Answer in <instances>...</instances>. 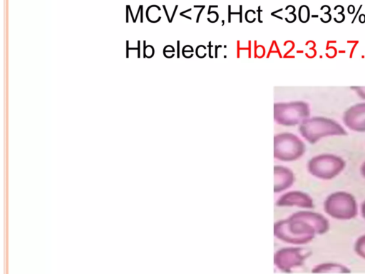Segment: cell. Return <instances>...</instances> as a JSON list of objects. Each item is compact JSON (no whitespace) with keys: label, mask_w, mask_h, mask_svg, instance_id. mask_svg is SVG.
<instances>
[{"label":"cell","mask_w":365,"mask_h":274,"mask_svg":"<svg viewBox=\"0 0 365 274\" xmlns=\"http://www.w3.org/2000/svg\"><path fill=\"white\" fill-rule=\"evenodd\" d=\"M301 134L310 143L328 136H345L346 130L336 121L325 117L305 119L299 128Z\"/></svg>","instance_id":"cell-1"},{"label":"cell","mask_w":365,"mask_h":274,"mask_svg":"<svg viewBox=\"0 0 365 274\" xmlns=\"http://www.w3.org/2000/svg\"><path fill=\"white\" fill-rule=\"evenodd\" d=\"M324 209L329 216L338 220H350L358 213L355 198L344 191L330 194L324 201Z\"/></svg>","instance_id":"cell-2"},{"label":"cell","mask_w":365,"mask_h":274,"mask_svg":"<svg viewBox=\"0 0 365 274\" xmlns=\"http://www.w3.org/2000/svg\"><path fill=\"white\" fill-rule=\"evenodd\" d=\"M343 158L333 154H320L313 157L308 163V171L314 176L330 180L337 176L345 168Z\"/></svg>","instance_id":"cell-3"},{"label":"cell","mask_w":365,"mask_h":274,"mask_svg":"<svg viewBox=\"0 0 365 274\" xmlns=\"http://www.w3.org/2000/svg\"><path fill=\"white\" fill-rule=\"evenodd\" d=\"M281 113V121L287 125H294L309 116V106L306 102L296 101L276 105Z\"/></svg>","instance_id":"cell-4"},{"label":"cell","mask_w":365,"mask_h":274,"mask_svg":"<svg viewBox=\"0 0 365 274\" xmlns=\"http://www.w3.org/2000/svg\"><path fill=\"white\" fill-rule=\"evenodd\" d=\"M343 121L352 131L365 132V103L349 107L344 113Z\"/></svg>","instance_id":"cell-5"},{"label":"cell","mask_w":365,"mask_h":274,"mask_svg":"<svg viewBox=\"0 0 365 274\" xmlns=\"http://www.w3.org/2000/svg\"><path fill=\"white\" fill-rule=\"evenodd\" d=\"M295 215L308 223L316 231L317 234L322 235L329 229V220L322 214L313 212H299Z\"/></svg>","instance_id":"cell-6"},{"label":"cell","mask_w":365,"mask_h":274,"mask_svg":"<svg viewBox=\"0 0 365 274\" xmlns=\"http://www.w3.org/2000/svg\"><path fill=\"white\" fill-rule=\"evenodd\" d=\"M286 202L288 204H294L304 208H312L314 207L312 198L309 195L299 192L288 195Z\"/></svg>","instance_id":"cell-7"},{"label":"cell","mask_w":365,"mask_h":274,"mask_svg":"<svg viewBox=\"0 0 365 274\" xmlns=\"http://www.w3.org/2000/svg\"><path fill=\"white\" fill-rule=\"evenodd\" d=\"M312 272L317 273H349L350 270L346 266L341 264L334 263H327L317 265L313 268Z\"/></svg>","instance_id":"cell-8"},{"label":"cell","mask_w":365,"mask_h":274,"mask_svg":"<svg viewBox=\"0 0 365 274\" xmlns=\"http://www.w3.org/2000/svg\"><path fill=\"white\" fill-rule=\"evenodd\" d=\"M354 250L359 257L365 259V235H361L356 240Z\"/></svg>","instance_id":"cell-9"},{"label":"cell","mask_w":365,"mask_h":274,"mask_svg":"<svg viewBox=\"0 0 365 274\" xmlns=\"http://www.w3.org/2000/svg\"><path fill=\"white\" fill-rule=\"evenodd\" d=\"M299 17L301 21L306 22L309 18V8L303 5L299 9Z\"/></svg>","instance_id":"cell-10"},{"label":"cell","mask_w":365,"mask_h":274,"mask_svg":"<svg viewBox=\"0 0 365 274\" xmlns=\"http://www.w3.org/2000/svg\"><path fill=\"white\" fill-rule=\"evenodd\" d=\"M352 89L355 90L357 94L361 96V98L365 99V87L361 86H354L351 87Z\"/></svg>","instance_id":"cell-11"},{"label":"cell","mask_w":365,"mask_h":274,"mask_svg":"<svg viewBox=\"0 0 365 274\" xmlns=\"http://www.w3.org/2000/svg\"><path fill=\"white\" fill-rule=\"evenodd\" d=\"M361 211L363 218L365 219V201L361 204Z\"/></svg>","instance_id":"cell-12"},{"label":"cell","mask_w":365,"mask_h":274,"mask_svg":"<svg viewBox=\"0 0 365 274\" xmlns=\"http://www.w3.org/2000/svg\"><path fill=\"white\" fill-rule=\"evenodd\" d=\"M360 171L361 175L365 178V161L361 165Z\"/></svg>","instance_id":"cell-13"},{"label":"cell","mask_w":365,"mask_h":274,"mask_svg":"<svg viewBox=\"0 0 365 274\" xmlns=\"http://www.w3.org/2000/svg\"><path fill=\"white\" fill-rule=\"evenodd\" d=\"M347 10H348V12H349V14H353V13L354 12V10H355V9H354V6L353 5H350V6L348 7Z\"/></svg>","instance_id":"cell-14"}]
</instances>
